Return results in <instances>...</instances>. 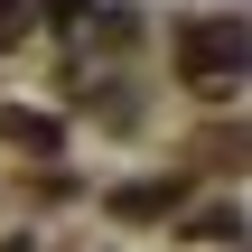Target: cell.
Instances as JSON below:
<instances>
[{
	"label": "cell",
	"mask_w": 252,
	"mask_h": 252,
	"mask_svg": "<svg viewBox=\"0 0 252 252\" xmlns=\"http://www.w3.org/2000/svg\"><path fill=\"white\" fill-rule=\"evenodd\" d=\"M243 65H252V28L243 19H187V28H178V75H187V84L215 94V84L243 75Z\"/></svg>",
	"instance_id": "cell-1"
},
{
	"label": "cell",
	"mask_w": 252,
	"mask_h": 252,
	"mask_svg": "<svg viewBox=\"0 0 252 252\" xmlns=\"http://www.w3.org/2000/svg\"><path fill=\"white\" fill-rule=\"evenodd\" d=\"M9 19H28V0H0V28H9Z\"/></svg>",
	"instance_id": "cell-2"
}]
</instances>
